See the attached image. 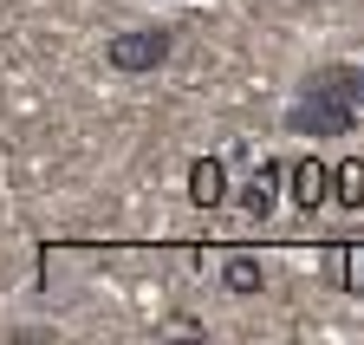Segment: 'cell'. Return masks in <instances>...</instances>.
<instances>
[{"instance_id":"10","label":"cell","mask_w":364,"mask_h":345,"mask_svg":"<svg viewBox=\"0 0 364 345\" xmlns=\"http://www.w3.org/2000/svg\"><path fill=\"white\" fill-rule=\"evenodd\" d=\"M163 332H169V339H202L208 326H202V319H189V313H176V319H163Z\"/></svg>"},{"instance_id":"7","label":"cell","mask_w":364,"mask_h":345,"mask_svg":"<svg viewBox=\"0 0 364 345\" xmlns=\"http://www.w3.org/2000/svg\"><path fill=\"white\" fill-rule=\"evenodd\" d=\"M332 196H338V208H364V156L332 163Z\"/></svg>"},{"instance_id":"1","label":"cell","mask_w":364,"mask_h":345,"mask_svg":"<svg viewBox=\"0 0 364 345\" xmlns=\"http://www.w3.org/2000/svg\"><path fill=\"white\" fill-rule=\"evenodd\" d=\"M287 131L293 137H351L358 131V105H345L326 78L306 72V85H299L293 105H287Z\"/></svg>"},{"instance_id":"6","label":"cell","mask_w":364,"mask_h":345,"mask_svg":"<svg viewBox=\"0 0 364 345\" xmlns=\"http://www.w3.org/2000/svg\"><path fill=\"white\" fill-rule=\"evenodd\" d=\"M221 287L235 293V299L267 293V267H260V254H221Z\"/></svg>"},{"instance_id":"5","label":"cell","mask_w":364,"mask_h":345,"mask_svg":"<svg viewBox=\"0 0 364 345\" xmlns=\"http://www.w3.org/2000/svg\"><path fill=\"white\" fill-rule=\"evenodd\" d=\"M189 202H196V208H221V202H228V163H221L215 150H202V156L189 163Z\"/></svg>"},{"instance_id":"2","label":"cell","mask_w":364,"mask_h":345,"mask_svg":"<svg viewBox=\"0 0 364 345\" xmlns=\"http://www.w3.org/2000/svg\"><path fill=\"white\" fill-rule=\"evenodd\" d=\"M176 59V26H130V33H111V46H105V65L111 72H130V78H144V72H163Z\"/></svg>"},{"instance_id":"9","label":"cell","mask_w":364,"mask_h":345,"mask_svg":"<svg viewBox=\"0 0 364 345\" xmlns=\"http://www.w3.org/2000/svg\"><path fill=\"white\" fill-rule=\"evenodd\" d=\"M338 287L351 299H364V235H345V248H338Z\"/></svg>"},{"instance_id":"8","label":"cell","mask_w":364,"mask_h":345,"mask_svg":"<svg viewBox=\"0 0 364 345\" xmlns=\"http://www.w3.org/2000/svg\"><path fill=\"white\" fill-rule=\"evenodd\" d=\"M312 78H326V85H332V92H338L345 105H358V111H364V65H351V59H338V65H318Z\"/></svg>"},{"instance_id":"3","label":"cell","mask_w":364,"mask_h":345,"mask_svg":"<svg viewBox=\"0 0 364 345\" xmlns=\"http://www.w3.org/2000/svg\"><path fill=\"white\" fill-rule=\"evenodd\" d=\"M287 189H293V208H306V215H318V208H326L332 202V163L326 156H293V169H287V176H280Z\"/></svg>"},{"instance_id":"4","label":"cell","mask_w":364,"mask_h":345,"mask_svg":"<svg viewBox=\"0 0 364 345\" xmlns=\"http://www.w3.org/2000/svg\"><path fill=\"white\" fill-rule=\"evenodd\" d=\"M280 176H287L280 163H260L254 176L241 183V215H247V222H267V215L280 208Z\"/></svg>"}]
</instances>
